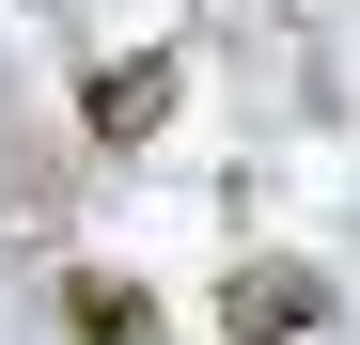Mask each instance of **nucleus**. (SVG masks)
I'll list each match as a JSON object with an SVG mask.
<instances>
[{
  "label": "nucleus",
  "mask_w": 360,
  "mask_h": 345,
  "mask_svg": "<svg viewBox=\"0 0 360 345\" xmlns=\"http://www.w3.org/2000/svg\"><path fill=\"white\" fill-rule=\"evenodd\" d=\"M314 314H329L314 267H235V282H219V330H235V345H282V330H314Z\"/></svg>",
  "instance_id": "1"
},
{
  "label": "nucleus",
  "mask_w": 360,
  "mask_h": 345,
  "mask_svg": "<svg viewBox=\"0 0 360 345\" xmlns=\"http://www.w3.org/2000/svg\"><path fill=\"white\" fill-rule=\"evenodd\" d=\"M157 110H172V63H157V47H141V63H94V79H79V142H110V157H126Z\"/></svg>",
  "instance_id": "2"
},
{
  "label": "nucleus",
  "mask_w": 360,
  "mask_h": 345,
  "mask_svg": "<svg viewBox=\"0 0 360 345\" xmlns=\"http://www.w3.org/2000/svg\"><path fill=\"white\" fill-rule=\"evenodd\" d=\"M63 330H79V345H157V299H141V282H94V267H79V282H63Z\"/></svg>",
  "instance_id": "3"
}]
</instances>
